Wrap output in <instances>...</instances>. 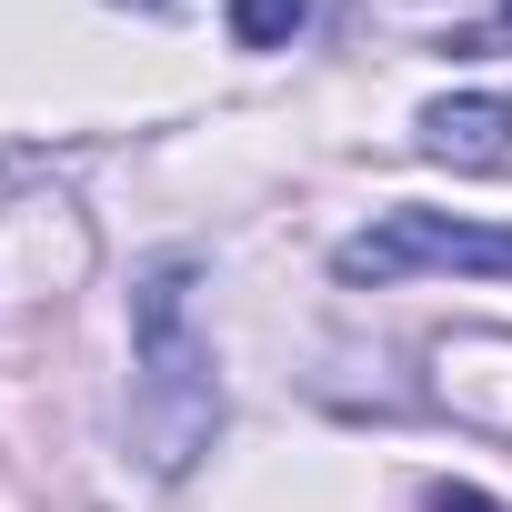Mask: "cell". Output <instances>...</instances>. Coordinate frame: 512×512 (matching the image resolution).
<instances>
[{"label": "cell", "mask_w": 512, "mask_h": 512, "mask_svg": "<svg viewBox=\"0 0 512 512\" xmlns=\"http://www.w3.org/2000/svg\"><path fill=\"white\" fill-rule=\"evenodd\" d=\"M422 151L452 161V171L512 161V101H502V91H442V101L422 111Z\"/></svg>", "instance_id": "3957f363"}, {"label": "cell", "mask_w": 512, "mask_h": 512, "mask_svg": "<svg viewBox=\"0 0 512 512\" xmlns=\"http://www.w3.org/2000/svg\"><path fill=\"white\" fill-rule=\"evenodd\" d=\"M302 21H312V0H231V41L241 51H282Z\"/></svg>", "instance_id": "277c9868"}, {"label": "cell", "mask_w": 512, "mask_h": 512, "mask_svg": "<svg viewBox=\"0 0 512 512\" xmlns=\"http://www.w3.org/2000/svg\"><path fill=\"white\" fill-rule=\"evenodd\" d=\"M342 282H402V272H482L512 282V221H462V211H382L332 251Z\"/></svg>", "instance_id": "7a4b0ae2"}, {"label": "cell", "mask_w": 512, "mask_h": 512, "mask_svg": "<svg viewBox=\"0 0 512 512\" xmlns=\"http://www.w3.org/2000/svg\"><path fill=\"white\" fill-rule=\"evenodd\" d=\"M452 51H512V0H502L492 21H472V31H452Z\"/></svg>", "instance_id": "8992f818"}, {"label": "cell", "mask_w": 512, "mask_h": 512, "mask_svg": "<svg viewBox=\"0 0 512 512\" xmlns=\"http://www.w3.org/2000/svg\"><path fill=\"white\" fill-rule=\"evenodd\" d=\"M442 352H452V362H472V372H502V382H512V332H452ZM482 432H502V442H512V392L482 412Z\"/></svg>", "instance_id": "5b68a950"}, {"label": "cell", "mask_w": 512, "mask_h": 512, "mask_svg": "<svg viewBox=\"0 0 512 512\" xmlns=\"http://www.w3.org/2000/svg\"><path fill=\"white\" fill-rule=\"evenodd\" d=\"M422 512H492V502H482L472 482H432V492H422Z\"/></svg>", "instance_id": "52a82bcc"}, {"label": "cell", "mask_w": 512, "mask_h": 512, "mask_svg": "<svg viewBox=\"0 0 512 512\" xmlns=\"http://www.w3.org/2000/svg\"><path fill=\"white\" fill-rule=\"evenodd\" d=\"M221 442V362L191 332V262H151L131 282V452L181 482Z\"/></svg>", "instance_id": "6da1fadb"}]
</instances>
